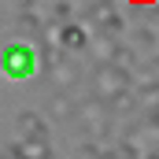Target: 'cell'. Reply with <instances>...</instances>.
I'll use <instances>...</instances> for the list:
<instances>
[{
	"instance_id": "obj_6",
	"label": "cell",
	"mask_w": 159,
	"mask_h": 159,
	"mask_svg": "<svg viewBox=\"0 0 159 159\" xmlns=\"http://www.w3.org/2000/svg\"><path fill=\"white\" fill-rule=\"evenodd\" d=\"M19 133L22 137H34V141H48V126L37 111H22L19 115Z\"/></svg>"
},
{
	"instance_id": "obj_16",
	"label": "cell",
	"mask_w": 159,
	"mask_h": 159,
	"mask_svg": "<svg viewBox=\"0 0 159 159\" xmlns=\"http://www.w3.org/2000/svg\"><path fill=\"white\" fill-rule=\"evenodd\" d=\"M141 159H159V156H141Z\"/></svg>"
},
{
	"instance_id": "obj_15",
	"label": "cell",
	"mask_w": 159,
	"mask_h": 159,
	"mask_svg": "<svg viewBox=\"0 0 159 159\" xmlns=\"http://www.w3.org/2000/svg\"><path fill=\"white\" fill-rule=\"evenodd\" d=\"M133 4H152V0H133Z\"/></svg>"
},
{
	"instance_id": "obj_2",
	"label": "cell",
	"mask_w": 159,
	"mask_h": 159,
	"mask_svg": "<svg viewBox=\"0 0 159 159\" xmlns=\"http://www.w3.org/2000/svg\"><path fill=\"white\" fill-rule=\"evenodd\" d=\"M93 85H96V96L100 100H115L122 89H129V70L122 67V63H100V70H96V78H93Z\"/></svg>"
},
{
	"instance_id": "obj_8",
	"label": "cell",
	"mask_w": 159,
	"mask_h": 159,
	"mask_svg": "<svg viewBox=\"0 0 159 159\" xmlns=\"http://www.w3.org/2000/svg\"><path fill=\"white\" fill-rule=\"evenodd\" d=\"M48 115H52V119H74V115H78V104L67 96V89H59V93L52 96V104H48Z\"/></svg>"
},
{
	"instance_id": "obj_7",
	"label": "cell",
	"mask_w": 159,
	"mask_h": 159,
	"mask_svg": "<svg viewBox=\"0 0 159 159\" xmlns=\"http://www.w3.org/2000/svg\"><path fill=\"white\" fill-rule=\"evenodd\" d=\"M89 19H93V22H96V26H100V30H104V34H119V15H115V11H111V4H100V7H89Z\"/></svg>"
},
{
	"instance_id": "obj_12",
	"label": "cell",
	"mask_w": 159,
	"mask_h": 159,
	"mask_svg": "<svg viewBox=\"0 0 159 159\" xmlns=\"http://www.w3.org/2000/svg\"><path fill=\"white\" fill-rule=\"evenodd\" d=\"M4 159H26V156H22L19 148H7V152H4Z\"/></svg>"
},
{
	"instance_id": "obj_9",
	"label": "cell",
	"mask_w": 159,
	"mask_h": 159,
	"mask_svg": "<svg viewBox=\"0 0 159 159\" xmlns=\"http://www.w3.org/2000/svg\"><path fill=\"white\" fill-rule=\"evenodd\" d=\"M19 152L26 159H48V141H34V137H22V144H19Z\"/></svg>"
},
{
	"instance_id": "obj_14",
	"label": "cell",
	"mask_w": 159,
	"mask_h": 159,
	"mask_svg": "<svg viewBox=\"0 0 159 159\" xmlns=\"http://www.w3.org/2000/svg\"><path fill=\"white\" fill-rule=\"evenodd\" d=\"M152 122H159V104H156V107H152Z\"/></svg>"
},
{
	"instance_id": "obj_11",
	"label": "cell",
	"mask_w": 159,
	"mask_h": 159,
	"mask_svg": "<svg viewBox=\"0 0 159 159\" xmlns=\"http://www.w3.org/2000/svg\"><path fill=\"white\" fill-rule=\"evenodd\" d=\"M7 7H15V11H26V7H37L41 0H4Z\"/></svg>"
},
{
	"instance_id": "obj_13",
	"label": "cell",
	"mask_w": 159,
	"mask_h": 159,
	"mask_svg": "<svg viewBox=\"0 0 159 159\" xmlns=\"http://www.w3.org/2000/svg\"><path fill=\"white\" fill-rule=\"evenodd\" d=\"M100 4H111V0H89V7H100Z\"/></svg>"
},
{
	"instance_id": "obj_17",
	"label": "cell",
	"mask_w": 159,
	"mask_h": 159,
	"mask_svg": "<svg viewBox=\"0 0 159 159\" xmlns=\"http://www.w3.org/2000/svg\"><path fill=\"white\" fill-rule=\"evenodd\" d=\"M48 159H52V156H48Z\"/></svg>"
},
{
	"instance_id": "obj_1",
	"label": "cell",
	"mask_w": 159,
	"mask_h": 159,
	"mask_svg": "<svg viewBox=\"0 0 159 159\" xmlns=\"http://www.w3.org/2000/svg\"><path fill=\"white\" fill-rule=\"evenodd\" d=\"M0 67H4L7 78H30V74L37 70V52H34L30 44L15 41V44H7V48L0 52Z\"/></svg>"
},
{
	"instance_id": "obj_3",
	"label": "cell",
	"mask_w": 159,
	"mask_h": 159,
	"mask_svg": "<svg viewBox=\"0 0 159 159\" xmlns=\"http://www.w3.org/2000/svg\"><path fill=\"white\" fill-rule=\"evenodd\" d=\"M78 119L85 122L89 133H104V126H107V111L100 107V96H93V100L78 104Z\"/></svg>"
},
{
	"instance_id": "obj_5",
	"label": "cell",
	"mask_w": 159,
	"mask_h": 159,
	"mask_svg": "<svg viewBox=\"0 0 159 159\" xmlns=\"http://www.w3.org/2000/svg\"><path fill=\"white\" fill-rule=\"evenodd\" d=\"M48 70H52V81H56V89H70L74 81H78V67L70 63V59H52L48 63Z\"/></svg>"
},
{
	"instance_id": "obj_10",
	"label": "cell",
	"mask_w": 159,
	"mask_h": 159,
	"mask_svg": "<svg viewBox=\"0 0 159 159\" xmlns=\"http://www.w3.org/2000/svg\"><path fill=\"white\" fill-rule=\"evenodd\" d=\"M111 107H115V111H122V107H133V93H129V89H122L119 96L111 100Z\"/></svg>"
},
{
	"instance_id": "obj_4",
	"label": "cell",
	"mask_w": 159,
	"mask_h": 159,
	"mask_svg": "<svg viewBox=\"0 0 159 159\" xmlns=\"http://www.w3.org/2000/svg\"><path fill=\"white\" fill-rule=\"evenodd\" d=\"M52 41H56L59 48H67V52H81V48L89 44V37H85V30H81V26H74V22H63V26H56V34H52Z\"/></svg>"
}]
</instances>
